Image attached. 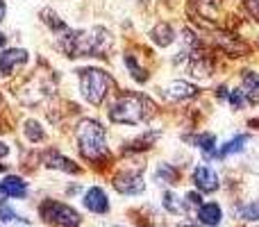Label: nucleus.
Wrapping results in <instances>:
<instances>
[{
    "label": "nucleus",
    "mask_w": 259,
    "mask_h": 227,
    "mask_svg": "<svg viewBox=\"0 0 259 227\" xmlns=\"http://www.w3.org/2000/svg\"><path fill=\"white\" fill-rule=\"evenodd\" d=\"M59 48L68 57H100L112 48V34L105 27L66 30L59 34Z\"/></svg>",
    "instance_id": "nucleus-1"
},
{
    "label": "nucleus",
    "mask_w": 259,
    "mask_h": 227,
    "mask_svg": "<svg viewBox=\"0 0 259 227\" xmlns=\"http://www.w3.org/2000/svg\"><path fill=\"white\" fill-rule=\"evenodd\" d=\"M155 114V103L143 94H123L109 109L112 123L118 125H139L146 123Z\"/></svg>",
    "instance_id": "nucleus-2"
},
{
    "label": "nucleus",
    "mask_w": 259,
    "mask_h": 227,
    "mask_svg": "<svg viewBox=\"0 0 259 227\" xmlns=\"http://www.w3.org/2000/svg\"><path fill=\"white\" fill-rule=\"evenodd\" d=\"M77 143L84 159L100 161L107 157V141H105V127L94 118H84L77 125Z\"/></svg>",
    "instance_id": "nucleus-3"
},
{
    "label": "nucleus",
    "mask_w": 259,
    "mask_h": 227,
    "mask_svg": "<svg viewBox=\"0 0 259 227\" xmlns=\"http://www.w3.org/2000/svg\"><path fill=\"white\" fill-rule=\"evenodd\" d=\"M112 86H114L112 75L100 71V68H84V71H80V91L89 105H96V107L103 105Z\"/></svg>",
    "instance_id": "nucleus-4"
},
{
    "label": "nucleus",
    "mask_w": 259,
    "mask_h": 227,
    "mask_svg": "<svg viewBox=\"0 0 259 227\" xmlns=\"http://www.w3.org/2000/svg\"><path fill=\"white\" fill-rule=\"evenodd\" d=\"M39 214H41V218H44L46 223H50L55 227H77L82 223L80 214H77L73 207L64 205V202H57V200L41 202Z\"/></svg>",
    "instance_id": "nucleus-5"
},
{
    "label": "nucleus",
    "mask_w": 259,
    "mask_h": 227,
    "mask_svg": "<svg viewBox=\"0 0 259 227\" xmlns=\"http://www.w3.org/2000/svg\"><path fill=\"white\" fill-rule=\"evenodd\" d=\"M27 59H30V55L23 48L3 50V53H0V75H9V73H14L16 68L25 66Z\"/></svg>",
    "instance_id": "nucleus-6"
},
{
    "label": "nucleus",
    "mask_w": 259,
    "mask_h": 227,
    "mask_svg": "<svg viewBox=\"0 0 259 227\" xmlns=\"http://www.w3.org/2000/svg\"><path fill=\"white\" fill-rule=\"evenodd\" d=\"M114 189L118 193H125V196H134V193L143 191V179L134 170H123V173H118L114 177Z\"/></svg>",
    "instance_id": "nucleus-7"
},
{
    "label": "nucleus",
    "mask_w": 259,
    "mask_h": 227,
    "mask_svg": "<svg viewBox=\"0 0 259 227\" xmlns=\"http://www.w3.org/2000/svg\"><path fill=\"white\" fill-rule=\"evenodd\" d=\"M193 182H196V187L200 191H207V193H214L219 189V177H216V173L209 166H198L193 170Z\"/></svg>",
    "instance_id": "nucleus-8"
},
{
    "label": "nucleus",
    "mask_w": 259,
    "mask_h": 227,
    "mask_svg": "<svg viewBox=\"0 0 259 227\" xmlns=\"http://www.w3.org/2000/svg\"><path fill=\"white\" fill-rule=\"evenodd\" d=\"M84 207L89 211H94V214H105V211L109 209L107 193H105L100 187L89 189V191H87V196H84Z\"/></svg>",
    "instance_id": "nucleus-9"
},
{
    "label": "nucleus",
    "mask_w": 259,
    "mask_h": 227,
    "mask_svg": "<svg viewBox=\"0 0 259 227\" xmlns=\"http://www.w3.org/2000/svg\"><path fill=\"white\" fill-rule=\"evenodd\" d=\"M150 39H152V43L159 46V48H168V46L175 41L173 25H168V23H157V25L150 30Z\"/></svg>",
    "instance_id": "nucleus-10"
},
{
    "label": "nucleus",
    "mask_w": 259,
    "mask_h": 227,
    "mask_svg": "<svg viewBox=\"0 0 259 227\" xmlns=\"http://www.w3.org/2000/svg\"><path fill=\"white\" fill-rule=\"evenodd\" d=\"M0 193L7 198H25L27 184L21 177H16V175H9V177H5L0 182Z\"/></svg>",
    "instance_id": "nucleus-11"
},
{
    "label": "nucleus",
    "mask_w": 259,
    "mask_h": 227,
    "mask_svg": "<svg viewBox=\"0 0 259 227\" xmlns=\"http://www.w3.org/2000/svg\"><path fill=\"white\" fill-rule=\"evenodd\" d=\"M44 164L48 168H57V170H66V173H80V166L75 161H71L68 157H62L59 152H48L44 155Z\"/></svg>",
    "instance_id": "nucleus-12"
},
{
    "label": "nucleus",
    "mask_w": 259,
    "mask_h": 227,
    "mask_svg": "<svg viewBox=\"0 0 259 227\" xmlns=\"http://www.w3.org/2000/svg\"><path fill=\"white\" fill-rule=\"evenodd\" d=\"M196 86L189 84V82H170L168 86H166V98L170 100H187V98H193L196 96Z\"/></svg>",
    "instance_id": "nucleus-13"
},
{
    "label": "nucleus",
    "mask_w": 259,
    "mask_h": 227,
    "mask_svg": "<svg viewBox=\"0 0 259 227\" xmlns=\"http://www.w3.org/2000/svg\"><path fill=\"white\" fill-rule=\"evenodd\" d=\"M216 43H219L225 53L232 55V57H239L241 53H246V43L239 41L237 36H232V34H225V32H219V34H216Z\"/></svg>",
    "instance_id": "nucleus-14"
},
{
    "label": "nucleus",
    "mask_w": 259,
    "mask_h": 227,
    "mask_svg": "<svg viewBox=\"0 0 259 227\" xmlns=\"http://www.w3.org/2000/svg\"><path fill=\"white\" fill-rule=\"evenodd\" d=\"M198 218H200L202 225H219L221 218H223V211H221V207L216 205V202H209V205H200V211H198Z\"/></svg>",
    "instance_id": "nucleus-15"
},
{
    "label": "nucleus",
    "mask_w": 259,
    "mask_h": 227,
    "mask_svg": "<svg viewBox=\"0 0 259 227\" xmlns=\"http://www.w3.org/2000/svg\"><path fill=\"white\" fill-rule=\"evenodd\" d=\"M243 84H246V91H243V96H246L248 100H250L252 105L259 103V75L252 71H243Z\"/></svg>",
    "instance_id": "nucleus-16"
},
{
    "label": "nucleus",
    "mask_w": 259,
    "mask_h": 227,
    "mask_svg": "<svg viewBox=\"0 0 259 227\" xmlns=\"http://www.w3.org/2000/svg\"><path fill=\"white\" fill-rule=\"evenodd\" d=\"M41 21H44L53 32H57V34H62V32H66V30H68L66 23H64L62 18H59L57 14L53 12V9H41Z\"/></svg>",
    "instance_id": "nucleus-17"
},
{
    "label": "nucleus",
    "mask_w": 259,
    "mask_h": 227,
    "mask_svg": "<svg viewBox=\"0 0 259 227\" xmlns=\"http://www.w3.org/2000/svg\"><path fill=\"white\" fill-rule=\"evenodd\" d=\"M25 137H27V141H32V143H41L46 139V132H44V127H41L36 120H25Z\"/></svg>",
    "instance_id": "nucleus-18"
},
{
    "label": "nucleus",
    "mask_w": 259,
    "mask_h": 227,
    "mask_svg": "<svg viewBox=\"0 0 259 227\" xmlns=\"http://www.w3.org/2000/svg\"><path fill=\"white\" fill-rule=\"evenodd\" d=\"M125 66H127L130 75H132L137 82H148V71L146 68H141V64L139 62H134L132 55H125Z\"/></svg>",
    "instance_id": "nucleus-19"
},
{
    "label": "nucleus",
    "mask_w": 259,
    "mask_h": 227,
    "mask_svg": "<svg viewBox=\"0 0 259 227\" xmlns=\"http://www.w3.org/2000/svg\"><path fill=\"white\" fill-rule=\"evenodd\" d=\"M246 141H248V139L243 137V134H239V137H234L232 141H228L223 148H221L219 157H228V155H234V152H241V150H243V146H246Z\"/></svg>",
    "instance_id": "nucleus-20"
},
{
    "label": "nucleus",
    "mask_w": 259,
    "mask_h": 227,
    "mask_svg": "<svg viewBox=\"0 0 259 227\" xmlns=\"http://www.w3.org/2000/svg\"><path fill=\"white\" fill-rule=\"evenodd\" d=\"M191 141L196 143V146H200L202 150H205V157H209V152H214V143H216V137H214V134L205 132V134H200V137H193Z\"/></svg>",
    "instance_id": "nucleus-21"
},
{
    "label": "nucleus",
    "mask_w": 259,
    "mask_h": 227,
    "mask_svg": "<svg viewBox=\"0 0 259 227\" xmlns=\"http://www.w3.org/2000/svg\"><path fill=\"white\" fill-rule=\"evenodd\" d=\"M164 207H166L168 211H173V214H182V211H184V205H180L178 198H175L170 191L164 193Z\"/></svg>",
    "instance_id": "nucleus-22"
},
{
    "label": "nucleus",
    "mask_w": 259,
    "mask_h": 227,
    "mask_svg": "<svg viewBox=\"0 0 259 227\" xmlns=\"http://www.w3.org/2000/svg\"><path fill=\"white\" fill-rule=\"evenodd\" d=\"M239 216H241L243 220H259V202H252V205L241 207Z\"/></svg>",
    "instance_id": "nucleus-23"
},
{
    "label": "nucleus",
    "mask_w": 259,
    "mask_h": 227,
    "mask_svg": "<svg viewBox=\"0 0 259 227\" xmlns=\"http://www.w3.org/2000/svg\"><path fill=\"white\" fill-rule=\"evenodd\" d=\"M228 100H230V105H232L234 109H241L243 103H246V96H243L241 89H234V91H230L228 94Z\"/></svg>",
    "instance_id": "nucleus-24"
},
{
    "label": "nucleus",
    "mask_w": 259,
    "mask_h": 227,
    "mask_svg": "<svg viewBox=\"0 0 259 227\" xmlns=\"http://www.w3.org/2000/svg\"><path fill=\"white\" fill-rule=\"evenodd\" d=\"M157 179H159V182H173V179H175V170L168 168L166 164H161L159 170H157Z\"/></svg>",
    "instance_id": "nucleus-25"
},
{
    "label": "nucleus",
    "mask_w": 259,
    "mask_h": 227,
    "mask_svg": "<svg viewBox=\"0 0 259 227\" xmlns=\"http://www.w3.org/2000/svg\"><path fill=\"white\" fill-rule=\"evenodd\" d=\"M0 220H3V223H18L21 218L16 216L14 209H7L5 205H0Z\"/></svg>",
    "instance_id": "nucleus-26"
},
{
    "label": "nucleus",
    "mask_w": 259,
    "mask_h": 227,
    "mask_svg": "<svg viewBox=\"0 0 259 227\" xmlns=\"http://www.w3.org/2000/svg\"><path fill=\"white\" fill-rule=\"evenodd\" d=\"M187 205L189 207H200L202 205V198H200V193H196V191H189L187 193Z\"/></svg>",
    "instance_id": "nucleus-27"
},
{
    "label": "nucleus",
    "mask_w": 259,
    "mask_h": 227,
    "mask_svg": "<svg viewBox=\"0 0 259 227\" xmlns=\"http://www.w3.org/2000/svg\"><path fill=\"white\" fill-rule=\"evenodd\" d=\"M246 7H248V12L259 21V0H246Z\"/></svg>",
    "instance_id": "nucleus-28"
},
{
    "label": "nucleus",
    "mask_w": 259,
    "mask_h": 227,
    "mask_svg": "<svg viewBox=\"0 0 259 227\" xmlns=\"http://www.w3.org/2000/svg\"><path fill=\"white\" fill-rule=\"evenodd\" d=\"M5 14H7V5H5V0H0V23L5 21Z\"/></svg>",
    "instance_id": "nucleus-29"
},
{
    "label": "nucleus",
    "mask_w": 259,
    "mask_h": 227,
    "mask_svg": "<svg viewBox=\"0 0 259 227\" xmlns=\"http://www.w3.org/2000/svg\"><path fill=\"white\" fill-rule=\"evenodd\" d=\"M7 155H9V146L0 141V157H7Z\"/></svg>",
    "instance_id": "nucleus-30"
},
{
    "label": "nucleus",
    "mask_w": 259,
    "mask_h": 227,
    "mask_svg": "<svg viewBox=\"0 0 259 227\" xmlns=\"http://www.w3.org/2000/svg\"><path fill=\"white\" fill-rule=\"evenodd\" d=\"M5 41H7V36H5V34H0V48H3V46H5Z\"/></svg>",
    "instance_id": "nucleus-31"
},
{
    "label": "nucleus",
    "mask_w": 259,
    "mask_h": 227,
    "mask_svg": "<svg viewBox=\"0 0 259 227\" xmlns=\"http://www.w3.org/2000/svg\"><path fill=\"white\" fill-rule=\"evenodd\" d=\"M3 170H5V166H0V173H3Z\"/></svg>",
    "instance_id": "nucleus-32"
}]
</instances>
